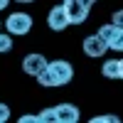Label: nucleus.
I'll list each match as a JSON object with an SVG mask.
<instances>
[{
  "instance_id": "obj_1",
  "label": "nucleus",
  "mask_w": 123,
  "mask_h": 123,
  "mask_svg": "<svg viewBox=\"0 0 123 123\" xmlns=\"http://www.w3.org/2000/svg\"><path fill=\"white\" fill-rule=\"evenodd\" d=\"M47 74L52 76L54 86H64V84H69L74 79V67L69 62H64V59H54V62L47 64Z\"/></svg>"
},
{
  "instance_id": "obj_2",
  "label": "nucleus",
  "mask_w": 123,
  "mask_h": 123,
  "mask_svg": "<svg viewBox=\"0 0 123 123\" xmlns=\"http://www.w3.org/2000/svg\"><path fill=\"white\" fill-rule=\"evenodd\" d=\"M5 30L12 37H22V35H27L30 30H32V17L27 12H12L5 20Z\"/></svg>"
},
{
  "instance_id": "obj_3",
  "label": "nucleus",
  "mask_w": 123,
  "mask_h": 123,
  "mask_svg": "<svg viewBox=\"0 0 123 123\" xmlns=\"http://www.w3.org/2000/svg\"><path fill=\"white\" fill-rule=\"evenodd\" d=\"M98 35L106 39L108 49H113V52H123V27L113 25V22H106L104 27L98 30Z\"/></svg>"
},
{
  "instance_id": "obj_4",
  "label": "nucleus",
  "mask_w": 123,
  "mask_h": 123,
  "mask_svg": "<svg viewBox=\"0 0 123 123\" xmlns=\"http://www.w3.org/2000/svg\"><path fill=\"white\" fill-rule=\"evenodd\" d=\"M47 25H49V30H54V32H64V30L71 25L64 3H62V5H54L52 10H49V15H47Z\"/></svg>"
},
{
  "instance_id": "obj_5",
  "label": "nucleus",
  "mask_w": 123,
  "mask_h": 123,
  "mask_svg": "<svg viewBox=\"0 0 123 123\" xmlns=\"http://www.w3.org/2000/svg\"><path fill=\"white\" fill-rule=\"evenodd\" d=\"M67 12H69V22L71 25H81L86 22L89 17V5L84 3V0H67Z\"/></svg>"
},
{
  "instance_id": "obj_6",
  "label": "nucleus",
  "mask_w": 123,
  "mask_h": 123,
  "mask_svg": "<svg viewBox=\"0 0 123 123\" xmlns=\"http://www.w3.org/2000/svg\"><path fill=\"white\" fill-rule=\"evenodd\" d=\"M52 111L57 123H76L81 118V111L74 104H59V106H52Z\"/></svg>"
},
{
  "instance_id": "obj_7",
  "label": "nucleus",
  "mask_w": 123,
  "mask_h": 123,
  "mask_svg": "<svg viewBox=\"0 0 123 123\" xmlns=\"http://www.w3.org/2000/svg\"><path fill=\"white\" fill-rule=\"evenodd\" d=\"M47 64H49L47 57L39 54V52H32V54H27V57L22 59V69H25V74H30V76H37L39 71H44Z\"/></svg>"
},
{
  "instance_id": "obj_8",
  "label": "nucleus",
  "mask_w": 123,
  "mask_h": 123,
  "mask_svg": "<svg viewBox=\"0 0 123 123\" xmlns=\"http://www.w3.org/2000/svg\"><path fill=\"white\" fill-rule=\"evenodd\" d=\"M84 52H86V57H104L108 52V44H106V39L96 32V35H89L84 39Z\"/></svg>"
},
{
  "instance_id": "obj_9",
  "label": "nucleus",
  "mask_w": 123,
  "mask_h": 123,
  "mask_svg": "<svg viewBox=\"0 0 123 123\" xmlns=\"http://www.w3.org/2000/svg\"><path fill=\"white\" fill-rule=\"evenodd\" d=\"M101 74H104L106 79H121V59H108V62H104Z\"/></svg>"
},
{
  "instance_id": "obj_10",
  "label": "nucleus",
  "mask_w": 123,
  "mask_h": 123,
  "mask_svg": "<svg viewBox=\"0 0 123 123\" xmlns=\"http://www.w3.org/2000/svg\"><path fill=\"white\" fill-rule=\"evenodd\" d=\"M10 49H12V35H10V32H3V30H0V54L10 52Z\"/></svg>"
},
{
  "instance_id": "obj_11",
  "label": "nucleus",
  "mask_w": 123,
  "mask_h": 123,
  "mask_svg": "<svg viewBox=\"0 0 123 123\" xmlns=\"http://www.w3.org/2000/svg\"><path fill=\"white\" fill-rule=\"evenodd\" d=\"M37 116H39V121H42V123H57V121H54V111H52V108H44L42 113H37Z\"/></svg>"
},
{
  "instance_id": "obj_12",
  "label": "nucleus",
  "mask_w": 123,
  "mask_h": 123,
  "mask_svg": "<svg viewBox=\"0 0 123 123\" xmlns=\"http://www.w3.org/2000/svg\"><path fill=\"white\" fill-rule=\"evenodd\" d=\"M91 121H94V123H118V116H94V118H91Z\"/></svg>"
},
{
  "instance_id": "obj_13",
  "label": "nucleus",
  "mask_w": 123,
  "mask_h": 123,
  "mask_svg": "<svg viewBox=\"0 0 123 123\" xmlns=\"http://www.w3.org/2000/svg\"><path fill=\"white\" fill-rule=\"evenodd\" d=\"M111 22H113V25H118V27H123V10H116V12H113V17H111Z\"/></svg>"
},
{
  "instance_id": "obj_14",
  "label": "nucleus",
  "mask_w": 123,
  "mask_h": 123,
  "mask_svg": "<svg viewBox=\"0 0 123 123\" xmlns=\"http://www.w3.org/2000/svg\"><path fill=\"white\" fill-rule=\"evenodd\" d=\"M7 118H10V108L5 104H0V123H5Z\"/></svg>"
},
{
  "instance_id": "obj_15",
  "label": "nucleus",
  "mask_w": 123,
  "mask_h": 123,
  "mask_svg": "<svg viewBox=\"0 0 123 123\" xmlns=\"http://www.w3.org/2000/svg\"><path fill=\"white\" fill-rule=\"evenodd\" d=\"M32 121H39V116H20V123H32Z\"/></svg>"
},
{
  "instance_id": "obj_16",
  "label": "nucleus",
  "mask_w": 123,
  "mask_h": 123,
  "mask_svg": "<svg viewBox=\"0 0 123 123\" xmlns=\"http://www.w3.org/2000/svg\"><path fill=\"white\" fill-rule=\"evenodd\" d=\"M7 5H10V0H0V10H5Z\"/></svg>"
},
{
  "instance_id": "obj_17",
  "label": "nucleus",
  "mask_w": 123,
  "mask_h": 123,
  "mask_svg": "<svg viewBox=\"0 0 123 123\" xmlns=\"http://www.w3.org/2000/svg\"><path fill=\"white\" fill-rule=\"evenodd\" d=\"M84 3H86V5H89V7H91V5H94V3H96V0H84Z\"/></svg>"
},
{
  "instance_id": "obj_18",
  "label": "nucleus",
  "mask_w": 123,
  "mask_h": 123,
  "mask_svg": "<svg viewBox=\"0 0 123 123\" xmlns=\"http://www.w3.org/2000/svg\"><path fill=\"white\" fill-rule=\"evenodd\" d=\"M17 3H25V5H27V3H35V0H17Z\"/></svg>"
},
{
  "instance_id": "obj_19",
  "label": "nucleus",
  "mask_w": 123,
  "mask_h": 123,
  "mask_svg": "<svg viewBox=\"0 0 123 123\" xmlns=\"http://www.w3.org/2000/svg\"><path fill=\"white\" fill-rule=\"evenodd\" d=\"M121 79H123V59H121Z\"/></svg>"
},
{
  "instance_id": "obj_20",
  "label": "nucleus",
  "mask_w": 123,
  "mask_h": 123,
  "mask_svg": "<svg viewBox=\"0 0 123 123\" xmlns=\"http://www.w3.org/2000/svg\"><path fill=\"white\" fill-rule=\"evenodd\" d=\"M64 3H67V0H64Z\"/></svg>"
}]
</instances>
